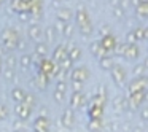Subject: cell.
Here are the masks:
<instances>
[{
	"label": "cell",
	"mask_w": 148,
	"mask_h": 132,
	"mask_svg": "<svg viewBox=\"0 0 148 132\" xmlns=\"http://www.w3.org/2000/svg\"><path fill=\"white\" fill-rule=\"evenodd\" d=\"M37 80H38V84H40V86H45V84L48 83V75L38 70V73H37Z\"/></svg>",
	"instance_id": "obj_11"
},
{
	"label": "cell",
	"mask_w": 148,
	"mask_h": 132,
	"mask_svg": "<svg viewBox=\"0 0 148 132\" xmlns=\"http://www.w3.org/2000/svg\"><path fill=\"white\" fill-rule=\"evenodd\" d=\"M45 34H46V38H48V40H53V35H54V30H53V27H46Z\"/></svg>",
	"instance_id": "obj_15"
},
{
	"label": "cell",
	"mask_w": 148,
	"mask_h": 132,
	"mask_svg": "<svg viewBox=\"0 0 148 132\" xmlns=\"http://www.w3.org/2000/svg\"><path fill=\"white\" fill-rule=\"evenodd\" d=\"M53 57H54V61H58V62H64L65 61V49L62 48V46H58L56 51L53 53Z\"/></svg>",
	"instance_id": "obj_8"
},
{
	"label": "cell",
	"mask_w": 148,
	"mask_h": 132,
	"mask_svg": "<svg viewBox=\"0 0 148 132\" xmlns=\"http://www.w3.org/2000/svg\"><path fill=\"white\" fill-rule=\"evenodd\" d=\"M0 40H2V46H5L7 49H16L19 46L21 37L19 32L13 27H5L0 34Z\"/></svg>",
	"instance_id": "obj_1"
},
{
	"label": "cell",
	"mask_w": 148,
	"mask_h": 132,
	"mask_svg": "<svg viewBox=\"0 0 148 132\" xmlns=\"http://www.w3.org/2000/svg\"><path fill=\"white\" fill-rule=\"evenodd\" d=\"M3 2H5V0H0V8H2V5H3Z\"/></svg>",
	"instance_id": "obj_19"
},
{
	"label": "cell",
	"mask_w": 148,
	"mask_h": 132,
	"mask_svg": "<svg viewBox=\"0 0 148 132\" xmlns=\"http://www.w3.org/2000/svg\"><path fill=\"white\" fill-rule=\"evenodd\" d=\"M24 97H26V91H24L23 88L16 86V88H13V89H11V99H13L16 103L23 102Z\"/></svg>",
	"instance_id": "obj_5"
},
{
	"label": "cell",
	"mask_w": 148,
	"mask_h": 132,
	"mask_svg": "<svg viewBox=\"0 0 148 132\" xmlns=\"http://www.w3.org/2000/svg\"><path fill=\"white\" fill-rule=\"evenodd\" d=\"M32 0H11V10L21 14V18H29V10Z\"/></svg>",
	"instance_id": "obj_2"
},
{
	"label": "cell",
	"mask_w": 148,
	"mask_h": 132,
	"mask_svg": "<svg viewBox=\"0 0 148 132\" xmlns=\"http://www.w3.org/2000/svg\"><path fill=\"white\" fill-rule=\"evenodd\" d=\"M19 64H21V70L26 72L27 68L30 67V64H32V56L30 54H23L19 59Z\"/></svg>",
	"instance_id": "obj_7"
},
{
	"label": "cell",
	"mask_w": 148,
	"mask_h": 132,
	"mask_svg": "<svg viewBox=\"0 0 148 132\" xmlns=\"http://www.w3.org/2000/svg\"><path fill=\"white\" fill-rule=\"evenodd\" d=\"M14 64H16L14 56L13 54H8L7 59H5V68H14Z\"/></svg>",
	"instance_id": "obj_10"
},
{
	"label": "cell",
	"mask_w": 148,
	"mask_h": 132,
	"mask_svg": "<svg viewBox=\"0 0 148 132\" xmlns=\"http://www.w3.org/2000/svg\"><path fill=\"white\" fill-rule=\"evenodd\" d=\"M48 118L46 116H38V118L34 121V131L35 132H48Z\"/></svg>",
	"instance_id": "obj_4"
},
{
	"label": "cell",
	"mask_w": 148,
	"mask_h": 132,
	"mask_svg": "<svg viewBox=\"0 0 148 132\" xmlns=\"http://www.w3.org/2000/svg\"><path fill=\"white\" fill-rule=\"evenodd\" d=\"M5 80L7 81L14 80V68H5Z\"/></svg>",
	"instance_id": "obj_13"
},
{
	"label": "cell",
	"mask_w": 148,
	"mask_h": 132,
	"mask_svg": "<svg viewBox=\"0 0 148 132\" xmlns=\"http://www.w3.org/2000/svg\"><path fill=\"white\" fill-rule=\"evenodd\" d=\"M58 18H69V10H61V13H58Z\"/></svg>",
	"instance_id": "obj_17"
},
{
	"label": "cell",
	"mask_w": 148,
	"mask_h": 132,
	"mask_svg": "<svg viewBox=\"0 0 148 132\" xmlns=\"http://www.w3.org/2000/svg\"><path fill=\"white\" fill-rule=\"evenodd\" d=\"M70 119H72L70 111H65V113H64V116H62V121H64V122H70Z\"/></svg>",
	"instance_id": "obj_16"
},
{
	"label": "cell",
	"mask_w": 148,
	"mask_h": 132,
	"mask_svg": "<svg viewBox=\"0 0 148 132\" xmlns=\"http://www.w3.org/2000/svg\"><path fill=\"white\" fill-rule=\"evenodd\" d=\"M7 115H8V108H7V105L0 103V122H2L5 118H7Z\"/></svg>",
	"instance_id": "obj_14"
},
{
	"label": "cell",
	"mask_w": 148,
	"mask_h": 132,
	"mask_svg": "<svg viewBox=\"0 0 148 132\" xmlns=\"http://www.w3.org/2000/svg\"><path fill=\"white\" fill-rule=\"evenodd\" d=\"M46 53H48V49H46L45 43H37V46H35V56H38L40 61H42V59L46 56Z\"/></svg>",
	"instance_id": "obj_9"
},
{
	"label": "cell",
	"mask_w": 148,
	"mask_h": 132,
	"mask_svg": "<svg viewBox=\"0 0 148 132\" xmlns=\"http://www.w3.org/2000/svg\"><path fill=\"white\" fill-rule=\"evenodd\" d=\"M29 37L32 40H35V42H38L40 37H42V29H40V26H37V24H30V27H29Z\"/></svg>",
	"instance_id": "obj_6"
},
{
	"label": "cell",
	"mask_w": 148,
	"mask_h": 132,
	"mask_svg": "<svg viewBox=\"0 0 148 132\" xmlns=\"http://www.w3.org/2000/svg\"><path fill=\"white\" fill-rule=\"evenodd\" d=\"M5 53H7V48L0 45V59H2V56H5Z\"/></svg>",
	"instance_id": "obj_18"
},
{
	"label": "cell",
	"mask_w": 148,
	"mask_h": 132,
	"mask_svg": "<svg viewBox=\"0 0 148 132\" xmlns=\"http://www.w3.org/2000/svg\"><path fill=\"white\" fill-rule=\"evenodd\" d=\"M34 108H30L29 105H26L24 102H19L14 105V113H16V116L21 119V121H26V119L30 118V113H32Z\"/></svg>",
	"instance_id": "obj_3"
},
{
	"label": "cell",
	"mask_w": 148,
	"mask_h": 132,
	"mask_svg": "<svg viewBox=\"0 0 148 132\" xmlns=\"http://www.w3.org/2000/svg\"><path fill=\"white\" fill-rule=\"evenodd\" d=\"M26 105H29L30 108H34V105H35V97L32 96V94H27L26 92V97H24V100H23Z\"/></svg>",
	"instance_id": "obj_12"
}]
</instances>
